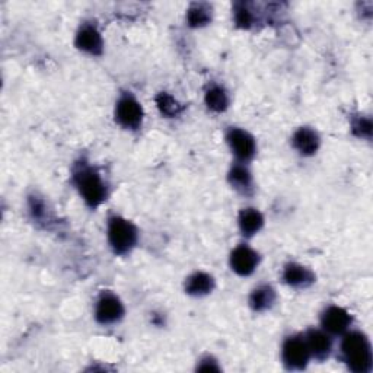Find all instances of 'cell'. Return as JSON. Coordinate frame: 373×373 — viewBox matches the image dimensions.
Returning <instances> with one entry per match:
<instances>
[{"mask_svg": "<svg viewBox=\"0 0 373 373\" xmlns=\"http://www.w3.org/2000/svg\"><path fill=\"white\" fill-rule=\"evenodd\" d=\"M204 101H206V105L209 106V110L216 111V113L225 111L227 104H229L226 91L223 90V87H220L218 85L211 86L210 90H207Z\"/></svg>", "mask_w": 373, "mask_h": 373, "instance_id": "d6986e66", "label": "cell"}, {"mask_svg": "<svg viewBox=\"0 0 373 373\" xmlns=\"http://www.w3.org/2000/svg\"><path fill=\"white\" fill-rule=\"evenodd\" d=\"M264 225V218L257 209H244L239 215V229L245 237H253Z\"/></svg>", "mask_w": 373, "mask_h": 373, "instance_id": "9a60e30c", "label": "cell"}, {"mask_svg": "<svg viewBox=\"0 0 373 373\" xmlns=\"http://www.w3.org/2000/svg\"><path fill=\"white\" fill-rule=\"evenodd\" d=\"M235 22L239 28H251L255 22V15L253 10V5L250 3H235L234 9Z\"/></svg>", "mask_w": 373, "mask_h": 373, "instance_id": "ffe728a7", "label": "cell"}, {"mask_svg": "<svg viewBox=\"0 0 373 373\" xmlns=\"http://www.w3.org/2000/svg\"><path fill=\"white\" fill-rule=\"evenodd\" d=\"M156 105H157V108L161 110V113L168 117L178 115L183 110L181 104L169 94H159L156 97Z\"/></svg>", "mask_w": 373, "mask_h": 373, "instance_id": "44dd1931", "label": "cell"}, {"mask_svg": "<svg viewBox=\"0 0 373 373\" xmlns=\"http://www.w3.org/2000/svg\"><path fill=\"white\" fill-rule=\"evenodd\" d=\"M226 139L230 149H232L239 161L246 162L254 157L257 146L254 137L250 133L241 129H230Z\"/></svg>", "mask_w": 373, "mask_h": 373, "instance_id": "52a82bcc", "label": "cell"}, {"mask_svg": "<svg viewBox=\"0 0 373 373\" xmlns=\"http://www.w3.org/2000/svg\"><path fill=\"white\" fill-rule=\"evenodd\" d=\"M305 342L308 344L311 356L319 360H324L330 356L332 350V342L327 331L323 330H309L305 335Z\"/></svg>", "mask_w": 373, "mask_h": 373, "instance_id": "30bf717a", "label": "cell"}, {"mask_svg": "<svg viewBox=\"0 0 373 373\" xmlns=\"http://www.w3.org/2000/svg\"><path fill=\"white\" fill-rule=\"evenodd\" d=\"M75 184L85 203L91 207H98L106 200V185L101 175L91 167L79 165L73 174Z\"/></svg>", "mask_w": 373, "mask_h": 373, "instance_id": "7a4b0ae2", "label": "cell"}, {"mask_svg": "<svg viewBox=\"0 0 373 373\" xmlns=\"http://www.w3.org/2000/svg\"><path fill=\"white\" fill-rule=\"evenodd\" d=\"M215 288V280L207 273H194L188 277L185 283V290L191 296H204L209 295Z\"/></svg>", "mask_w": 373, "mask_h": 373, "instance_id": "5bb4252c", "label": "cell"}, {"mask_svg": "<svg viewBox=\"0 0 373 373\" xmlns=\"http://www.w3.org/2000/svg\"><path fill=\"white\" fill-rule=\"evenodd\" d=\"M108 241L115 254H127L137 242V229L132 222L113 216L108 222Z\"/></svg>", "mask_w": 373, "mask_h": 373, "instance_id": "3957f363", "label": "cell"}, {"mask_svg": "<svg viewBox=\"0 0 373 373\" xmlns=\"http://www.w3.org/2000/svg\"><path fill=\"white\" fill-rule=\"evenodd\" d=\"M342 351L350 370L356 373L370 372L373 362L372 347L363 332H347L342 342Z\"/></svg>", "mask_w": 373, "mask_h": 373, "instance_id": "6da1fadb", "label": "cell"}, {"mask_svg": "<svg viewBox=\"0 0 373 373\" xmlns=\"http://www.w3.org/2000/svg\"><path fill=\"white\" fill-rule=\"evenodd\" d=\"M76 45L82 51L90 52V55H101L104 41L99 31L94 25L85 24L80 27L76 35Z\"/></svg>", "mask_w": 373, "mask_h": 373, "instance_id": "8fae6325", "label": "cell"}, {"mask_svg": "<svg viewBox=\"0 0 373 373\" xmlns=\"http://www.w3.org/2000/svg\"><path fill=\"white\" fill-rule=\"evenodd\" d=\"M281 358L283 363L286 365L288 369L293 370L305 369L311 359V353L305 342V337H297V335L289 337L283 344Z\"/></svg>", "mask_w": 373, "mask_h": 373, "instance_id": "277c9868", "label": "cell"}, {"mask_svg": "<svg viewBox=\"0 0 373 373\" xmlns=\"http://www.w3.org/2000/svg\"><path fill=\"white\" fill-rule=\"evenodd\" d=\"M124 307L121 300L113 293H104L97 302L95 308V318L99 324L108 325L114 324L122 318Z\"/></svg>", "mask_w": 373, "mask_h": 373, "instance_id": "8992f818", "label": "cell"}, {"mask_svg": "<svg viewBox=\"0 0 373 373\" xmlns=\"http://www.w3.org/2000/svg\"><path fill=\"white\" fill-rule=\"evenodd\" d=\"M258 254L248 245H239L230 254V267L239 276H250L258 265Z\"/></svg>", "mask_w": 373, "mask_h": 373, "instance_id": "ba28073f", "label": "cell"}, {"mask_svg": "<svg viewBox=\"0 0 373 373\" xmlns=\"http://www.w3.org/2000/svg\"><path fill=\"white\" fill-rule=\"evenodd\" d=\"M274 302H276V292L272 286H267V284L257 288L250 297V305L257 312L270 309Z\"/></svg>", "mask_w": 373, "mask_h": 373, "instance_id": "e0dca14e", "label": "cell"}, {"mask_svg": "<svg viewBox=\"0 0 373 373\" xmlns=\"http://www.w3.org/2000/svg\"><path fill=\"white\" fill-rule=\"evenodd\" d=\"M188 25L200 28L211 21V6L207 3H192L187 12Z\"/></svg>", "mask_w": 373, "mask_h": 373, "instance_id": "ac0fdd59", "label": "cell"}, {"mask_svg": "<svg viewBox=\"0 0 373 373\" xmlns=\"http://www.w3.org/2000/svg\"><path fill=\"white\" fill-rule=\"evenodd\" d=\"M293 146L296 150L305 156H311L316 153L319 148V136L316 132L308 127L299 129L293 136Z\"/></svg>", "mask_w": 373, "mask_h": 373, "instance_id": "4fadbf2b", "label": "cell"}, {"mask_svg": "<svg viewBox=\"0 0 373 373\" xmlns=\"http://www.w3.org/2000/svg\"><path fill=\"white\" fill-rule=\"evenodd\" d=\"M115 118L122 127L136 130L143 121V108L132 95H122L115 106Z\"/></svg>", "mask_w": 373, "mask_h": 373, "instance_id": "5b68a950", "label": "cell"}, {"mask_svg": "<svg viewBox=\"0 0 373 373\" xmlns=\"http://www.w3.org/2000/svg\"><path fill=\"white\" fill-rule=\"evenodd\" d=\"M353 132L359 137L370 139L372 136V121L367 117H359L353 122Z\"/></svg>", "mask_w": 373, "mask_h": 373, "instance_id": "7402d4cb", "label": "cell"}, {"mask_svg": "<svg viewBox=\"0 0 373 373\" xmlns=\"http://www.w3.org/2000/svg\"><path fill=\"white\" fill-rule=\"evenodd\" d=\"M321 324L324 331L330 334H343L351 324V316L340 307H330L321 316Z\"/></svg>", "mask_w": 373, "mask_h": 373, "instance_id": "9c48e42d", "label": "cell"}, {"mask_svg": "<svg viewBox=\"0 0 373 373\" xmlns=\"http://www.w3.org/2000/svg\"><path fill=\"white\" fill-rule=\"evenodd\" d=\"M283 279L289 286L293 288H308L309 284L315 281V276L312 274V272L296 262H290L284 267Z\"/></svg>", "mask_w": 373, "mask_h": 373, "instance_id": "7c38bea8", "label": "cell"}, {"mask_svg": "<svg viewBox=\"0 0 373 373\" xmlns=\"http://www.w3.org/2000/svg\"><path fill=\"white\" fill-rule=\"evenodd\" d=\"M229 183L237 191H239L242 194H251L254 190L251 172L248 171L246 167H244L241 164L232 167V169H230Z\"/></svg>", "mask_w": 373, "mask_h": 373, "instance_id": "2e32d148", "label": "cell"}]
</instances>
